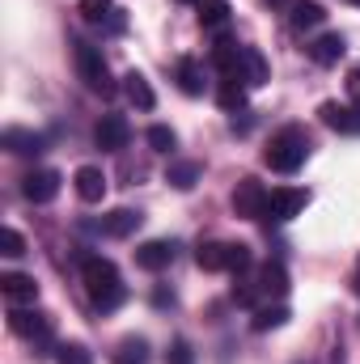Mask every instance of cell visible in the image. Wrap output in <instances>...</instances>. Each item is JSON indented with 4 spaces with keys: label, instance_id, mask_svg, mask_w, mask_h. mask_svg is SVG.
Instances as JSON below:
<instances>
[{
    "label": "cell",
    "instance_id": "obj_1",
    "mask_svg": "<svg viewBox=\"0 0 360 364\" xmlns=\"http://www.w3.org/2000/svg\"><path fill=\"white\" fill-rule=\"evenodd\" d=\"M81 279H85V292H90L93 309H102V314L119 309L123 296H127V288L119 279V267L110 259H102V255H85L81 259Z\"/></svg>",
    "mask_w": 360,
    "mask_h": 364
},
{
    "label": "cell",
    "instance_id": "obj_2",
    "mask_svg": "<svg viewBox=\"0 0 360 364\" xmlns=\"http://www.w3.org/2000/svg\"><path fill=\"white\" fill-rule=\"evenodd\" d=\"M309 149H314V144H309V132H305V127H280V132L271 136L263 161H268L275 174H297V170L305 166Z\"/></svg>",
    "mask_w": 360,
    "mask_h": 364
},
{
    "label": "cell",
    "instance_id": "obj_3",
    "mask_svg": "<svg viewBox=\"0 0 360 364\" xmlns=\"http://www.w3.org/2000/svg\"><path fill=\"white\" fill-rule=\"evenodd\" d=\"M73 60H77V77L85 81V90H90V93H102V97H110V93H115L110 64H106L102 47H93V43H85V38H77V43H73Z\"/></svg>",
    "mask_w": 360,
    "mask_h": 364
},
{
    "label": "cell",
    "instance_id": "obj_4",
    "mask_svg": "<svg viewBox=\"0 0 360 364\" xmlns=\"http://www.w3.org/2000/svg\"><path fill=\"white\" fill-rule=\"evenodd\" d=\"M9 331L21 335V339H30V343H38L43 356H47V348H51V318H47V314L13 305V309H9Z\"/></svg>",
    "mask_w": 360,
    "mask_h": 364
},
{
    "label": "cell",
    "instance_id": "obj_5",
    "mask_svg": "<svg viewBox=\"0 0 360 364\" xmlns=\"http://www.w3.org/2000/svg\"><path fill=\"white\" fill-rule=\"evenodd\" d=\"M268 186L259 178H242L233 186V212L242 216V220H263L268 216Z\"/></svg>",
    "mask_w": 360,
    "mask_h": 364
},
{
    "label": "cell",
    "instance_id": "obj_6",
    "mask_svg": "<svg viewBox=\"0 0 360 364\" xmlns=\"http://www.w3.org/2000/svg\"><path fill=\"white\" fill-rule=\"evenodd\" d=\"M305 203H309V191H301V186H275L268 195V216L271 220H292L297 212H305Z\"/></svg>",
    "mask_w": 360,
    "mask_h": 364
},
{
    "label": "cell",
    "instance_id": "obj_7",
    "mask_svg": "<svg viewBox=\"0 0 360 364\" xmlns=\"http://www.w3.org/2000/svg\"><path fill=\"white\" fill-rule=\"evenodd\" d=\"M93 140H97V149H102V153H119V149H127L132 127H127V119H123V114H102V123L93 127Z\"/></svg>",
    "mask_w": 360,
    "mask_h": 364
},
{
    "label": "cell",
    "instance_id": "obj_8",
    "mask_svg": "<svg viewBox=\"0 0 360 364\" xmlns=\"http://www.w3.org/2000/svg\"><path fill=\"white\" fill-rule=\"evenodd\" d=\"M60 174L55 170H30L26 178H21V195L30 199V203H51L55 195H60Z\"/></svg>",
    "mask_w": 360,
    "mask_h": 364
},
{
    "label": "cell",
    "instance_id": "obj_9",
    "mask_svg": "<svg viewBox=\"0 0 360 364\" xmlns=\"http://www.w3.org/2000/svg\"><path fill=\"white\" fill-rule=\"evenodd\" d=\"M322 123L339 136H360V106H339V102H322L318 106Z\"/></svg>",
    "mask_w": 360,
    "mask_h": 364
},
{
    "label": "cell",
    "instance_id": "obj_10",
    "mask_svg": "<svg viewBox=\"0 0 360 364\" xmlns=\"http://www.w3.org/2000/svg\"><path fill=\"white\" fill-rule=\"evenodd\" d=\"M174 255H179V246L174 242H144V246H136V267H144V272H166L170 263H174Z\"/></svg>",
    "mask_w": 360,
    "mask_h": 364
},
{
    "label": "cell",
    "instance_id": "obj_11",
    "mask_svg": "<svg viewBox=\"0 0 360 364\" xmlns=\"http://www.w3.org/2000/svg\"><path fill=\"white\" fill-rule=\"evenodd\" d=\"M0 292H4V301L9 305H34L38 301V284H34V275H0Z\"/></svg>",
    "mask_w": 360,
    "mask_h": 364
},
{
    "label": "cell",
    "instance_id": "obj_12",
    "mask_svg": "<svg viewBox=\"0 0 360 364\" xmlns=\"http://www.w3.org/2000/svg\"><path fill=\"white\" fill-rule=\"evenodd\" d=\"M0 144H4L13 157H38L47 140H43L38 132H26V127H9V132L0 136Z\"/></svg>",
    "mask_w": 360,
    "mask_h": 364
},
{
    "label": "cell",
    "instance_id": "obj_13",
    "mask_svg": "<svg viewBox=\"0 0 360 364\" xmlns=\"http://www.w3.org/2000/svg\"><path fill=\"white\" fill-rule=\"evenodd\" d=\"M344 51H348L344 34H318V38L309 43V60H314V64H322V68L339 64V60H344Z\"/></svg>",
    "mask_w": 360,
    "mask_h": 364
},
{
    "label": "cell",
    "instance_id": "obj_14",
    "mask_svg": "<svg viewBox=\"0 0 360 364\" xmlns=\"http://www.w3.org/2000/svg\"><path fill=\"white\" fill-rule=\"evenodd\" d=\"M208 60H212V68H216L221 77H238V68H242V47L229 43V38H221V43L208 51Z\"/></svg>",
    "mask_w": 360,
    "mask_h": 364
},
{
    "label": "cell",
    "instance_id": "obj_15",
    "mask_svg": "<svg viewBox=\"0 0 360 364\" xmlns=\"http://www.w3.org/2000/svg\"><path fill=\"white\" fill-rule=\"evenodd\" d=\"M140 212H132V208H115L110 216H102V233L106 237H132L136 229H140Z\"/></svg>",
    "mask_w": 360,
    "mask_h": 364
},
{
    "label": "cell",
    "instance_id": "obj_16",
    "mask_svg": "<svg viewBox=\"0 0 360 364\" xmlns=\"http://www.w3.org/2000/svg\"><path fill=\"white\" fill-rule=\"evenodd\" d=\"M238 77L255 90V85H268V60H263V51L259 47H242V68H238Z\"/></svg>",
    "mask_w": 360,
    "mask_h": 364
},
{
    "label": "cell",
    "instance_id": "obj_17",
    "mask_svg": "<svg viewBox=\"0 0 360 364\" xmlns=\"http://www.w3.org/2000/svg\"><path fill=\"white\" fill-rule=\"evenodd\" d=\"M73 182H77V195H81L85 203H102V195H106V174H102L97 166H81Z\"/></svg>",
    "mask_w": 360,
    "mask_h": 364
},
{
    "label": "cell",
    "instance_id": "obj_18",
    "mask_svg": "<svg viewBox=\"0 0 360 364\" xmlns=\"http://www.w3.org/2000/svg\"><path fill=\"white\" fill-rule=\"evenodd\" d=\"M288 9H292V13H288L292 30H314V26L327 21V9H322L318 0H297V4H288Z\"/></svg>",
    "mask_w": 360,
    "mask_h": 364
},
{
    "label": "cell",
    "instance_id": "obj_19",
    "mask_svg": "<svg viewBox=\"0 0 360 364\" xmlns=\"http://www.w3.org/2000/svg\"><path fill=\"white\" fill-rule=\"evenodd\" d=\"M123 93H127V102H136L140 110H153V106H157V93L149 90L144 73H136V68H132V73L123 77Z\"/></svg>",
    "mask_w": 360,
    "mask_h": 364
},
{
    "label": "cell",
    "instance_id": "obj_20",
    "mask_svg": "<svg viewBox=\"0 0 360 364\" xmlns=\"http://www.w3.org/2000/svg\"><path fill=\"white\" fill-rule=\"evenodd\" d=\"M246 90H250V85H246L242 77H221V81H216V102H221L225 110H242V106H246Z\"/></svg>",
    "mask_w": 360,
    "mask_h": 364
},
{
    "label": "cell",
    "instance_id": "obj_21",
    "mask_svg": "<svg viewBox=\"0 0 360 364\" xmlns=\"http://www.w3.org/2000/svg\"><path fill=\"white\" fill-rule=\"evenodd\" d=\"M259 292H263V296H284V292H288V272H284V263H263V267H259Z\"/></svg>",
    "mask_w": 360,
    "mask_h": 364
},
{
    "label": "cell",
    "instance_id": "obj_22",
    "mask_svg": "<svg viewBox=\"0 0 360 364\" xmlns=\"http://www.w3.org/2000/svg\"><path fill=\"white\" fill-rule=\"evenodd\" d=\"M225 259H229V242H203L195 250V263L203 272H225Z\"/></svg>",
    "mask_w": 360,
    "mask_h": 364
},
{
    "label": "cell",
    "instance_id": "obj_23",
    "mask_svg": "<svg viewBox=\"0 0 360 364\" xmlns=\"http://www.w3.org/2000/svg\"><path fill=\"white\" fill-rule=\"evenodd\" d=\"M179 90L186 97H199L203 93V64L199 60H179Z\"/></svg>",
    "mask_w": 360,
    "mask_h": 364
},
{
    "label": "cell",
    "instance_id": "obj_24",
    "mask_svg": "<svg viewBox=\"0 0 360 364\" xmlns=\"http://www.w3.org/2000/svg\"><path fill=\"white\" fill-rule=\"evenodd\" d=\"M292 314H288V305H263V309H255V318H250V326L263 335V331H275V326H284Z\"/></svg>",
    "mask_w": 360,
    "mask_h": 364
},
{
    "label": "cell",
    "instance_id": "obj_25",
    "mask_svg": "<svg viewBox=\"0 0 360 364\" xmlns=\"http://www.w3.org/2000/svg\"><path fill=\"white\" fill-rule=\"evenodd\" d=\"M229 21V0H199V26L203 30H216Z\"/></svg>",
    "mask_w": 360,
    "mask_h": 364
},
{
    "label": "cell",
    "instance_id": "obj_26",
    "mask_svg": "<svg viewBox=\"0 0 360 364\" xmlns=\"http://www.w3.org/2000/svg\"><path fill=\"white\" fill-rule=\"evenodd\" d=\"M199 174H203V166H199V161H179V166H170L166 182H170V186H179V191H191V186L199 182Z\"/></svg>",
    "mask_w": 360,
    "mask_h": 364
},
{
    "label": "cell",
    "instance_id": "obj_27",
    "mask_svg": "<svg viewBox=\"0 0 360 364\" xmlns=\"http://www.w3.org/2000/svg\"><path fill=\"white\" fill-rule=\"evenodd\" d=\"M115 364H149V343L144 339H123L115 348Z\"/></svg>",
    "mask_w": 360,
    "mask_h": 364
},
{
    "label": "cell",
    "instance_id": "obj_28",
    "mask_svg": "<svg viewBox=\"0 0 360 364\" xmlns=\"http://www.w3.org/2000/svg\"><path fill=\"white\" fill-rule=\"evenodd\" d=\"M55 364H93V356L81 343H60L55 348Z\"/></svg>",
    "mask_w": 360,
    "mask_h": 364
},
{
    "label": "cell",
    "instance_id": "obj_29",
    "mask_svg": "<svg viewBox=\"0 0 360 364\" xmlns=\"http://www.w3.org/2000/svg\"><path fill=\"white\" fill-rule=\"evenodd\" d=\"M179 144V136L166 127V123H157V127H149V149H157V153H170Z\"/></svg>",
    "mask_w": 360,
    "mask_h": 364
},
{
    "label": "cell",
    "instance_id": "obj_30",
    "mask_svg": "<svg viewBox=\"0 0 360 364\" xmlns=\"http://www.w3.org/2000/svg\"><path fill=\"white\" fill-rule=\"evenodd\" d=\"M246 267H250V246H242V242H229L225 272H246Z\"/></svg>",
    "mask_w": 360,
    "mask_h": 364
},
{
    "label": "cell",
    "instance_id": "obj_31",
    "mask_svg": "<svg viewBox=\"0 0 360 364\" xmlns=\"http://www.w3.org/2000/svg\"><path fill=\"white\" fill-rule=\"evenodd\" d=\"M0 255H9V259L26 255V242H21V233H17V229H0Z\"/></svg>",
    "mask_w": 360,
    "mask_h": 364
},
{
    "label": "cell",
    "instance_id": "obj_32",
    "mask_svg": "<svg viewBox=\"0 0 360 364\" xmlns=\"http://www.w3.org/2000/svg\"><path fill=\"white\" fill-rule=\"evenodd\" d=\"M106 13H110V0H81V17H85V21H97V26H102Z\"/></svg>",
    "mask_w": 360,
    "mask_h": 364
},
{
    "label": "cell",
    "instance_id": "obj_33",
    "mask_svg": "<svg viewBox=\"0 0 360 364\" xmlns=\"http://www.w3.org/2000/svg\"><path fill=\"white\" fill-rule=\"evenodd\" d=\"M170 364H191V348H186V343H174V352H170Z\"/></svg>",
    "mask_w": 360,
    "mask_h": 364
},
{
    "label": "cell",
    "instance_id": "obj_34",
    "mask_svg": "<svg viewBox=\"0 0 360 364\" xmlns=\"http://www.w3.org/2000/svg\"><path fill=\"white\" fill-rule=\"evenodd\" d=\"M348 93H352V102L360 106V64L352 68V73H348Z\"/></svg>",
    "mask_w": 360,
    "mask_h": 364
},
{
    "label": "cell",
    "instance_id": "obj_35",
    "mask_svg": "<svg viewBox=\"0 0 360 364\" xmlns=\"http://www.w3.org/2000/svg\"><path fill=\"white\" fill-rule=\"evenodd\" d=\"M153 305H162V309L174 305V292H170V288H157V292H153Z\"/></svg>",
    "mask_w": 360,
    "mask_h": 364
},
{
    "label": "cell",
    "instance_id": "obj_36",
    "mask_svg": "<svg viewBox=\"0 0 360 364\" xmlns=\"http://www.w3.org/2000/svg\"><path fill=\"white\" fill-rule=\"evenodd\" d=\"M352 292L360 296V259H356V267H352Z\"/></svg>",
    "mask_w": 360,
    "mask_h": 364
},
{
    "label": "cell",
    "instance_id": "obj_37",
    "mask_svg": "<svg viewBox=\"0 0 360 364\" xmlns=\"http://www.w3.org/2000/svg\"><path fill=\"white\" fill-rule=\"evenodd\" d=\"M268 4H275V9H284V4H292V0H268Z\"/></svg>",
    "mask_w": 360,
    "mask_h": 364
},
{
    "label": "cell",
    "instance_id": "obj_38",
    "mask_svg": "<svg viewBox=\"0 0 360 364\" xmlns=\"http://www.w3.org/2000/svg\"><path fill=\"white\" fill-rule=\"evenodd\" d=\"M179 4H199V0H179Z\"/></svg>",
    "mask_w": 360,
    "mask_h": 364
},
{
    "label": "cell",
    "instance_id": "obj_39",
    "mask_svg": "<svg viewBox=\"0 0 360 364\" xmlns=\"http://www.w3.org/2000/svg\"><path fill=\"white\" fill-rule=\"evenodd\" d=\"M352 4H360V0H352Z\"/></svg>",
    "mask_w": 360,
    "mask_h": 364
}]
</instances>
